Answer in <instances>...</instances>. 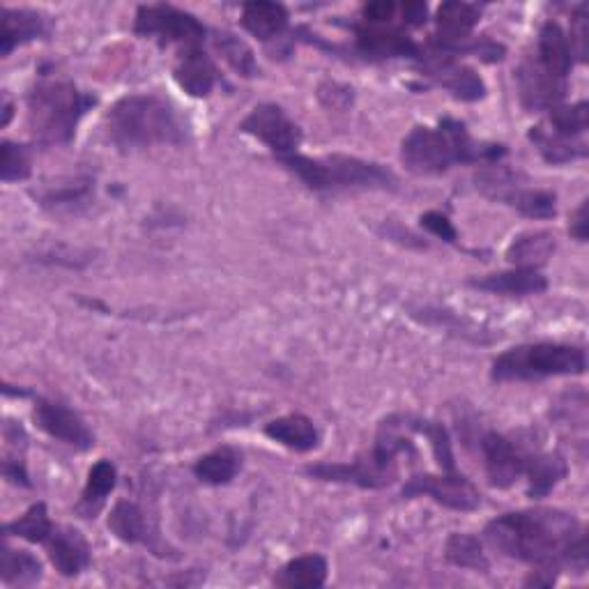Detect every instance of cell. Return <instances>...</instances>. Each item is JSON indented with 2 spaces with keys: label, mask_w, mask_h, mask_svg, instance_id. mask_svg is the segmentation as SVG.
I'll list each match as a JSON object with an SVG mask.
<instances>
[{
  "label": "cell",
  "mask_w": 589,
  "mask_h": 589,
  "mask_svg": "<svg viewBox=\"0 0 589 589\" xmlns=\"http://www.w3.org/2000/svg\"><path fill=\"white\" fill-rule=\"evenodd\" d=\"M173 77H176V83L189 97H199V100L201 97H208L219 83L217 64L201 47H191L180 53Z\"/></svg>",
  "instance_id": "20"
},
{
  "label": "cell",
  "mask_w": 589,
  "mask_h": 589,
  "mask_svg": "<svg viewBox=\"0 0 589 589\" xmlns=\"http://www.w3.org/2000/svg\"><path fill=\"white\" fill-rule=\"evenodd\" d=\"M421 72L429 79H433L438 86H442L447 92H451L456 100L461 102H479L486 97V83L483 79L468 68V64L458 62L449 53H421Z\"/></svg>",
  "instance_id": "11"
},
{
  "label": "cell",
  "mask_w": 589,
  "mask_h": 589,
  "mask_svg": "<svg viewBox=\"0 0 589 589\" xmlns=\"http://www.w3.org/2000/svg\"><path fill=\"white\" fill-rule=\"evenodd\" d=\"M36 199L47 210L74 212L90 206V201L94 199V180L90 176H79L58 184H47L36 193Z\"/></svg>",
  "instance_id": "23"
},
{
  "label": "cell",
  "mask_w": 589,
  "mask_h": 589,
  "mask_svg": "<svg viewBox=\"0 0 589 589\" xmlns=\"http://www.w3.org/2000/svg\"><path fill=\"white\" fill-rule=\"evenodd\" d=\"M305 472L320 481L352 483L359 488H385L399 475L395 466L382 463L380 458H376L373 451L369 456L357 458V461L352 463H318V466H309Z\"/></svg>",
  "instance_id": "12"
},
{
  "label": "cell",
  "mask_w": 589,
  "mask_h": 589,
  "mask_svg": "<svg viewBox=\"0 0 589 589\" xmlns=\"http://www.w3.org/2000/svg\"><path fill=\"white\" fill-rule=\"evenodd\" d=\"M357 30V49L362 56L373 60L387 58H421V49L403 30L395 26H359Z\"/></svg>",
  "instance_id": "17"
},
{
  "label": "cell",
  "mask_w": 589,
  "mask_h": 589,
  "mask_svg": "<svg viewBox=\"0 0 589 589\" xmlns=\"http://www.w3.org/2000/svg\"><path fill=\"white\" fill-rule=\"evenodd\" d=\"M242 28L260 42L279 40L288 28V10L281 3L253 0L242 8Z\"/></svg>",
  "instance_id": "24"
},
{
  "label": "cell",
  "mask_w": 589,
  "mask_h": 589,
  "mask_svg": "<svg viewBox=\"0 0 589 589\" xmlns=\"http://www.w3.org/2000/svg\"><path fill=\"white\" fill-rule=\"evenodd\" d=\"M481 453L486 463V477L493 488H511L526 472V456L516 449L509 438L496 431L481 438Z\"/></svg>",
  "instance_id": "15"
},
{
  "label": "cell",
  "mask_w": 589,
  "mask_h": 589,
  "mask_svg": "<svg viewBox=\"0 0 589 589\" xmlns=\"http://www.w3.org/2000/svg\"><path fill=\"white\" fill-rule=\"evenodd\" d=\"M116 483H118L116 466L109 461V458L97 461L88 472V481L77 511H81L83 518H92V513L100 511V507L104 505L107 496L116 488Z\"/></svg>",
  "instance_id": "31"
},
{
  "label": "cell",
  "mask_w": 589,
  "mask_h": 589,
  "mask_svg": "<svg viewBox=\"0 0 589 589\" xmlns=\"http://www.w3.org/2000/svg\"><path fill=\"white\" fill-rule=\"evenodd\" d=\"M587 113H589L587 102H578L571 107L562 104L555 107L550 111V132L573 141L576 137L587 132Z\"/></svg>",
  "instance_id": "38"
},
{
  "label": "cell",
  "mask_w": 589,
  "mask_h": 589,
  "mask_svg": "<svg viewBox=\"0 0 589 589\" xmlns=\"http://www.w3.org/2000/svg\"><path fill=\"white\" fill-rule=\"evenodd\" d=\"M399 14V6L391 0H378V3H367L362 8V17L367 26H391Z\"/></svg>",
  "instance_id": "42"
},
{
  "label": "cell",
  "mask_w": 589,
  "mask_h": 589,
  "mask_svg": "<svg viewBox=\"0 0 589 589\" xmlns=\"http://www.w3.org/2000/svg\"><path fill=\"white\" fill-rule=\"evenodd\" d=\"M490 167L493 169H486L477 176V189L488 199L505 203L530 219H552L558 214V196L543 189L522 187V178L511 169L496 167V163Z\"/></svg>",
  "instance_id": "7"
},
{
  "label": "cell",
  "mask_w": 589,
  "mask_h": 589,
  "mask_svg": "<svg viewBox=\"0 0 589 589\" xmlns=\"http://www.w3.org/2000/svg\"><path fill=\"white\" fill-rule=\"evenodd\" d=\"M569 472V466L565 461L562 453H535V456H526V472L530 479V488H528V498L532 500H541L546 498L550 490L558 486Z\"/></svg>",
  "instance_id": "26"
},
{
  "label": "cell",
  "mask_w": 589,
  "mask_h": 589,
  "mask_svg": "<svg viewBox=\"0 0 589 589\" xmlns=\"http://www.w3.org/2000/svg\"><path fill=\"white\" fill-rule=\"evenodd\" d=\"M573 49L567 38V32L558 21H546L539 30V64L560 81H567L573 68Z\"/></svg>",
  "instance_id": "21"
},
{
  "label": "cell",
  "mask_w": 589,
  "mask_h": 589,
  "mask_svg": "<svg viewBox=\"0 0 589 589\" xmlns=\"http://www.w3.org/2000/svg\"><path fill=\"white\" fill-rule=\"evenodd\" d=\"M0 152H3V161H0V178H3V182H19L30 178L32 161L30 150L26 146L6 141Z\"/></svg>",
  "instance_id": "39"
},
{
  "label": "cell",
  "mask_w": 589,
  "mask_h": 589,
  "mask_svg": "<svg viewBox=\"0 0 589 589\" xmlns=\"http://www.w3.org/2000/svg\"><path fill=\"white\" fill-rule=\"evenodd\" d=\"M44 546L51 565L60 576L74 578L83 573L92 562V550L88 539L70 526H53Z\"/></svg>",
  "instance_id": "16"
},
{
  "label": "cell",
  "mask_w": 589,
  "mask_h": 589,
  "mask_svg": "<svg viewBox=\"0 0 589 589\" xmlns=\"http://www.w3.org/2000/svg\"><path fill=\"white\" fill-rule=\"evenodd\" d=\"M51 36V21L36 10L3 8V32H0V53L8 58L17 47Z\"/></svg>",
  "instance_id": "19"
},
{
  "label": "cell",
  "mask_w": 589,
  "mask_h": 589,
  "mask_svg": "<svg viewBox=\"0 0 589 589\" xmlns=\"http://www.w3.org/2000/svg\"><path fill=\"white\" fill-rule=\"evenodd\" d=\"M134 32L139 38L159 42V47L182 44L184 49L201 47L208 30L193 14L173 6H141L134 19Z\"/></svg>",
  "instance_id": "8"
},
{
  "label": "cell",
  "mask_w": 589,
  "mask_h": 589,
  "mask_svg": "<svg viewBox=\"0 0 589 589\" xmlns=\"http://www.w3.org/2000/svg\"><path fill=\"white\" fill-rule=\"evenodd\" d=\"M481 19V8L472 3H442L436 12L438 36L433 40L436 51H451L470 40V32Z\"/></svg>",
  "instance_id": "18"
},
{
  "label": "cell",
  "mask_w": 589,
  "mask_h": 589,
  "mask_svg": "<svg viewBox=\"0 0 589 589\" xmlns=\"http://www.w3.org/2000/svg\"><path fill=\"white\" fill-rule=\"evenodd\" d=\"M419 223H421V228H427L429 233H433L436 238H440V240H445L449 244H456L458 242V233H456L453 223L442 212H436V210L433 212H423L419 217Z\"/></svg>",
  "instance_id": "40"
},
{
  "label": "cell",
  "mask_w": 589,
  "mask_h": 589,
  "mask_svg": "<svg viewBox=\"0 0 589 589\" xmlns=\"http://www.w3.org/2000/svg\"><path fill=\"white\" fill-rule=\"evenodd\" d=\"M406 429L417 431L421 436H427L433 449L436 461L440 466L442 472H453L456 470V461H453V451H451V438L447 433V429L442 427L440 421H429V419H412V417H403Z\"/></svg>",
  "instance_id": "37"
},
{
  "label": "cell",
  "mask_w": 589,
  "mask_h": 589,
  "mask_svg": "<svg viewBox=\"0 0 589 589\" xmlns=\"http://www.w3.org/2000/svg\"><path fill=\"white\" fill-rule=\"evenodd\" d=\"M240 132L266 143L277 157L294 154L302 143V129L279 104H258L240 122Z\"/></svg>",
  "instance_id": "10"
},
{
  "label": "cell",
  "mask_w": 589,
  "mask_h": 589,
  "mask_svg": "<svg viewBox=\"0 0 589 589\" xmlns=\"http://www.w3.org/2000/svg\"><path fill=\"white\" fill-rule=\"evenodd\" d=\"M51 530H53V522L49 518L47 505L38 502V505H32L23 516L8 522V526L3 528V535L6 537H19V539L30 541V543H44L49 539Z\"/></svg>",
  "instance_id": "36"
},
{
  "label": "cell",
  "mask_w": 589,
  "mask_h": 589,
  "mask_svg": "<svg viewBox=\"0 0 589 589\" xmlns=\"http://www.w3.org/2000/svg\"><path fill=\"white\" fill-rule=\"evenodd\" d=\"M516 86L522 109L552 111L567 97V81L550 77L537 60H522L516 70Z\"/></svg>",
  "instance_id": "13"
},
{
  "label": "cell",
  "mask_w": 589,
  "mask_h": 589,
  "mask_svg": "<svg viewBox=\"0 0 589 589\" xmlns=\"http://www.w3.org/2000/svg\"><path fill=\"white\" fill-rule=\"evenodd\" d=\"M445 560L458 569H470L486 573L490 562L483 552V546L477 537L466 532H453L445 543Z\"/></svg>",
  "instance_id": "34"
},
{
  "label": "cell",
  "mask_w": 589,
  "mask_h": 589,
  "mask_svg": "<svg viewBox=\"0 0 589 589\" xmlns=\"http://www.w3.org/2000/svg\"><path fill=\"white\" fill-rule=\"evenodd\" d=\"M505 154V146L475 141L453 118H442L436 127L419 124L401 143L403 167L415 176H442L456 163H496Z\"/></svg>",
  "instance_id": "2"
},
{
  "label": "cell",
  "mask_w": 589,
  "mask_h": 589,
  "mask_svg": "<svg viewBox=\"0 0 589 589\" xmlns=\"http://www.w3.org/2000/svg\"><path fill=\"white\" fill-rule=\"evenodd\" d=\"M42 562L32 552L3 546V552H0V582L3 585H36L42 578Z\"/></svg>",
  "instance_id": "32"
},
{
  "label": "cell",
  "mask_w": 589,
  "mask_h": 589,
  "mask_svg": "<svg viewBox=\"0 0 589 589\" xmlns=\"http://www.w3.org/2000/svg\"><path fill=\"white\" fill-rule=\"evenodd\" d=\"M587 38H589V23H587V6H578L571 19V49L578 60H587Z\"/></svg>",
  "instance_id": "41"
},
{
  "label": "cell",
  "mask_w": 589,
  "mask_h": 589,
  "mask_svg": "<svg viewBox=\"0 0 589 589\" xmlns=\"http://www.w3.org/2000/svg\"><path fill=\"white\" fill-rule=\"evenodd\" d=\"M109 530L124 543H143L150 546L157 552V546L152 543L150 535V522L143 513V509L129 500H120L109 516Z\"/></svg>",
  "instance_id": "28"
},
{
  "label": "cell",
  "mask_w": 589,
  "mask_h": 589,
  "mask_svg": "<svg viewBox=\"0 0 589 589\" xmlns=\"http://www.w3.org/2000/svg\"><path fill=\"white\" fill-rule=\"evenodd\" d=\"M266 436L292 451H311L320 442L313 419L307 415H286L266 427Z\"/></svg>",
  "instance_id": "25"
},
{
  "label": "cell",
  "mask_w": 589,
  "mask_h": 589,
  "mask_svg": "<svg viewBox=\"0 0 589 589\" xmlns=\"http://www.w3.org/2000/svg\"><path fill=\"white\" fill-rule=\"evenodd\" d=\"M10 118H12V104H10V100L6 97V107H3V127H8Z\"/></svg>",
  "instance_id": "47"
},
{
  "label": "cell",
  "mask_w": 589,
  "mask_h": 589,
  "mask_svg": "<svg viewBox=\"0 0 589 589\" xmlns=\"http://www.w3.org/2000/svg\"><path fill=\"white\" fill-rule=\"evenodd\" d=\"M107 134L122 152L150 146L187 143V124L176 107L159 94H127L107 116Z\"/></svg>",
  "instance_id": "3"
},
{
  "label": "cell",
  "mask_w": 589,
  "mask_h": 589,
  "mask_svg": "<svg viewBox=\"0 0 589 589\" xmlns=\"http://www.w3.org/2000/svg\"><path fill=\"white\" fill-rule=\"evenodd\" d=\"M281 167L300 178L313 191H346V189H395L397 176L378 161H367L348 154H286L279 157Z\"/></svg>",
  "instance_id": "5"
},
{
  "label": "cell",
  "mask_w": 589,
  "mask_h": 589,
  "mask_svg": "<svg viewBox=\"0 0 589 589\" xmlns=\"http://www.w3.org/2000/svg\"><path fill=\"white\" fill-rule=\"evenodd\" d=\"M38 427L49 433L51 438L70 445L74 449H90L94 445V436L90 433L88 423L68 406L49 401V399H38L36 410H32Z\"/></svg>",
  "instance_id": "14"
},
{
  "label": "cell",
  "mask_w": 589,
  "mask_h": 589,
  "mask_svg": "<svg viewBox=\"0 0 589 589\" xmlns=\"http://www.w3.org/2000/svg\"><path fill=\"white\" fill-rule=\"evenodd\" d=\"M587 352L567 343H522L502 352L490 376L498 382H530L558 376H582Z\"/></svg>",
  "instance_id": "6"
},
{
  "label": "cell",
  "mask_w": 589,
  "mask_h": 589,
  "mask_svg": "<svg viewBox=\"0 0 589 589\" xmlns=\"http://www.w3.org/2000/svg\"><path fill=\"white\" fill-rule=\"evenodd\" d=\"M433 498L438 505L451 511H475L481 505V493L477 486L458 470L442 475H417L403 486V498Z\"/></svg>",
  "instance_id": "9"
},
{
  "label": "cell",
  "mask_w": 589,
  "mask_h": 589,
  "mask_svg": "<svg viewBox=\"0 0 589 589\" xmlns=\"http://www.w3.org/2000/svg\"><path fill=\"white\" fill-rule=\"evenodd\" d=\"M242 468V456L233 447H219L193 463V475L203 483L226 486L231 483Z\"/></svg>",
  "instance_id": "30"
},
{
  "label": "cell",
  "mask_w": 589,
  "mask_h": 589,
  "mask_svg": "<svg viewBox=\"0 0 589 589\" xmlns=\"http://www.w3.org/2000/svg\"><path fill=\"white\" fill-rule=\"evenodd\" d=\"M470 286L483 292L509 294V298H526V294H539L548 288V279L539 270L513 268L509 272L488 274L481 279H470Z\"/></svg>",
  "instance_id": "22"
},
{
  "label": "cell",
  "mask_w": 589,
  "mask_h": 589,
  "mask_svg": "<svg viewBox=\"0 0 589 589\" xmlns=\"http://www.w3.org/2000/svg\"><path fill=\"white\" fill-rule=\"evenodd\" d=\"M330 565L318 552L302 555V558L290 560L277 576L274 585L283 589H316L327 582Z\"/></svg>",
  "instance_id": "27"
},
{
  "label": "cell",
  "mask_w": 589,
  "mask_h": 589,
  "mask_svg": "<svg viewBox=\"0 0 589 589\" xmlns=\"http://www.w3.org/2000/svg\"><path fill=\"white\" fill-rule=\"evenodd\" d=\"M3 477L14 483L30 488V477L26 470V453L21 451H6V461H3Z\"/></svg>",
  "instance_id": "44"
},
{
  "label": "cell",
  "mask_w": 589,
  "mask_h": 589,
  "mask_svg": "<svg viewBox=\"0 0 589 589\" xmlns=\"http://www.w3.org/2000/svg\"><path fill=\"white\" fill-rule=\"evenodd\" d=\"M528 139L537 146V150L541 152V157L548 163H555V167H560V163H569L576 159L587 157V146L585 143H576L571 139L558 137L550 129H546L543 124H537L530 129Z\"/></svg>",
  "instance_id": "33"
},
{
  "label": "cell",
  "mask_w": 589,
  "mask_h": 589,
  "mask_svg": "<svg viewBox=\"0 0 589 589\" xmlns=\"http://www.w3.org/2000/svg\"><path fill=\"white\" fill-rule=\"evenodd\" d=\"M318 100L327 107V109H348L352 104V90L346 88V86H339V83H322L318 88Z\"/></svg>",
  "instance_id": "43"
},
{
  "label": "cell",
  "mask_w": 589,
  "mask_h": 589,
  "mask_svg": "<svg viewBox=\"0 0 589 589\" xmlns=\"http://www.w3.org/2000/svg\"><path fill=\"white\" fill-rule=\"evenodd\" d=\"M569 233H571V238H576L578 242H587V201H582L580 208L571 214Z\"/></svg>",
  "instance_id": "46"
},
{
  "label": "cell",
  "mask_w": 589,
  "mask_h": 589,
  "mask_svg": "<svg viewBox=\"0 0 589 589\" xmlns=\"http://www.w3.org/2000/svg\"><path fill=\"white\" fill-rule=\"evenodd\" d=\"M399 14H401L399 21L406 26H423L429 21V6L408 0V3L399 6Z\"/></svg>",
  "instance_id": "45"
},
{
  "label": "cell",
  "mask_w": 589,
  "mask_h": 589,
  "mask_svg": "<svg viewBox=\"0 0 589 589\" xmlns=\"http://www.w3.org/2000/svg\"><path fill=\"white\" fill-rule=\"evenodd\" d=\"M555 236L548 231H530L513 238L507 249V260L513 268H530L539 270L548 263V258L555 253Z\"/></svg>",
  "instance_id": "29"
},
{
  "label": "cell",
  "mask_w": 589,
  "mask_h": 589,
  "mask_svg": "<svg viewBox=\"0 0 589 589\" xmlns=\"http://www.w3.org/2000/svg\"><path fill=\"white\" fill-rule=\"evenodd\" d=\"M97 100L72 81L42 77L28 92V127L42 146H64L77 137L81 118Z\"/></svg>",
  "instance_id": "4"
},
{
  "label": "cell",
  "mask_w": 589,
  "mask_h": 589,
  "mask_svg": "<svg viewBox=\"0 0 589 589\" xmlns=\"http://www.w3.org/2000/svg\"><path fill=\"white\" fill-rule=\"evenodd\" d=\"M214 49L219 51V56L231 64V68L244 77V79H256L260 74V68H258V60H256V53L253 49L240 40L238 36H233V32H217L214 36Z\"/></svg>",
  "instance_id": "35"
},
{
  "label": "cell",
  "mask_w": 589,
  "mask_h": 589,
  "mask_svg": "<svg viewBox=\"0 0 589 589\" xmlns=\"http://www.w3.org/2000/svg\"><path fill=\"white\" fill-rule=\"evenodd\" d=\"M483 537L505 558L537 569L587 571V537L569 511L550 507L509 511L490 520Z\"/></svg>",
  "instance_id": "1"
}]
</instances>
